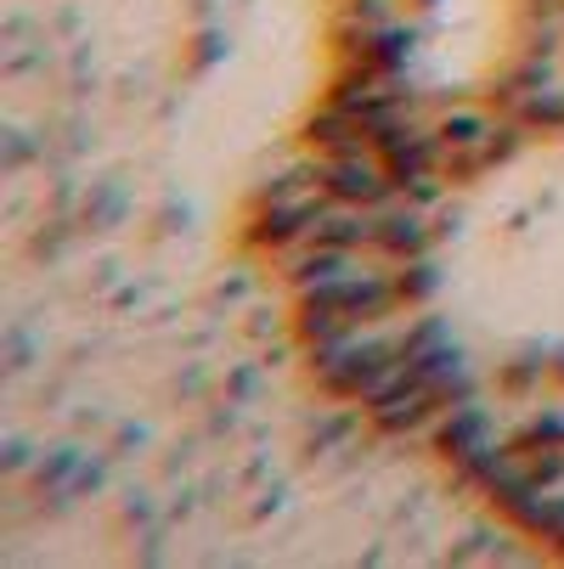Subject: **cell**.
Returning <instances> with one entry per match:
<instances>
[{"label": "cell", "instance_id": "6da1fadb", "mask_svg": "<svg viewBox=\"0 0 564 569\" xmlns=\"http://www.w3.org/2000/svg\"><path fill=\"white\" fill-rule=\"evenodd\" d=\"M321 192H328L334 203H356V209H389L400 198L395 176L378 164L373 147H350V152H328V158H321Z\"/></svg>", "mask_w": 564, "mask_h": 569}, {"label": "cell", "instance_id": "7a4b0ae2", "mask_svg": "<svg viewBox=\"0 0 564 569\" xmlns=\"http://www.w3.org/2000/svg\"><path fill=\"white\" fill-rule=\"evenodd\" d=\"M429 249H435V226L424 220V209L400 203V198L389 209H378V254L384 260H418Z\"/></svg>", "mask_w": 564, "mask_h": 569}, {"label": "cell", "instance_id": "3957f363", "mask_svg": "<svg viewBox=\"0 0 564 569\" xmlns=\"http://www.w3.org/2000/svg\"><path fill=\"white\" fill-rule=\"evenodd\" d=\"M435 446H441L452 462H468L474 451L497 446V440H492V418L479 412L474 400H463V406H446V412L435 418Z\"/></svg>", "mask_w": 564, "mask_h": 569}, {"label": "cell", "instance_id": "277c9868", "mask_svg": "<svg viewBox=\"0 0 564 569\" xmlns=\"http://www.w3.org/2000/svg\"><path fill=\"white\" fill-rule=\"evenodd\" d=\"M435 293H441V266H435L429 254L395 260V299H400V305H424V299H435Z\"/></svg>", "mask_w": 564, "mask_h": 569}, {"label": "cell", "instance_id": "5b68a950", "mask_svg": "<svg viewBox=\"0 0 564 569\" xmlns=\"http://www.w3.org/2000/svg\"><path fill=\"white\" fill-rule=\"evenodd\" d=\"M497 124H492V113L486 108H452L441 124H435V136H441V147H479Z\"/></svg>", "mask_w": 564, "mask_h": 569}, {"label": "cell", "instance_id": "8992f818", "mask_svg": "<svg viewBox=\"0 0 564 569\" xmlns=\"http://www.w3.org/2000/svg\"><path fill=\"white\" fill-rule=\"evenodd\" d=\"M531 446H564V412H542L514 435V451H531Z\"/></svg>", "mask_w": 564, "mask_h": 569}]
</instances>
